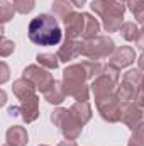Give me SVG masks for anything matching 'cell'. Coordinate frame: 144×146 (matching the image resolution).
Instances as JSON below:
<instances>
[{
    "instance_id": "2",
    "label": "cell",
    "mask_w": 144,
    "mask_h": 146,
    "mask_svg": "<svg viewBox=\"0 0 144 146\" xmlns=\"http://www.w3.org/2000/svg\"><path fill=\"white\" fill-rule=\"evenodd\" d=\"M92 10L97 12L104 19L105 31L114 33L122 27L124 2H120V0H95L92 3Z\"/></svg>"
},
{
    "instance_id": "10",
    "label": "cell",
    "mask_w": 144,
    "mask_h": 146,
    "mask_svg": "<svg viewBox=\"0 0 144 146\" xmlns=\"http://www.w3.org/2000/svg\"><path fill=\"white\" fill-rule=\"evenodd\" d=\"M122 122L127 124L131 129H136V126L141 122L143 119V110L137 104H127L124 109H122V115H120Z\"/></svg>"
},
{
    "instance_id": "28",
    "label": "cell",
    "mask_w": 144,
    "mask_h": 146,
    "mask_svg": "<svg viewBox=\"0 0 144 146\" xmlns=\"http://www.w3.org/2000/svg\"><path fill=\"white\" fill-rule=\"evenodd\" d=\"M70 2H71L75 7H81V5L85 3V0H70Z\"/></svg>"
},
{
    "instance_id": "23",
    "label": "cell",
    "mask_w": 144,
    "mask_h": 146,
    "mask_svg": "<svg viewBox=\"0 0 144 146\" xmlns=\"http://www.w3.org/2000/svg\"><path fill=\"white\" fill-rule=\"evenodd\" d=\"M129 146H144V122L141 126L136 127V133H134V136L131 138Z\"/></svg>"
},
{
    "instance_id": "8",
    "label": "cell",
    "mask_w": 144,
    "mask_h": 146,
    "mask_svg": "<svg viewBox=\"0 0 144 146\" xmlns=\"http://www.w3.org/2000/svg\"><path fill=\"white\" fill-rule=\"evenodd\" d=\"M66 39H75L76 36H83L85 29V14H71L66 21Z\"/></svg>"
},
{
    "instance_id": "6",
    "label": "cell",
    "mask_w": 144,
    "mask_h": 146,
    "mask_svg": "<svg viewBox=\"0 0 144 146\" xmlns=\"http://www.w3.org/2000/svg\"><path fill=\"white\" fill-rule=\"evenodd\" d=\"M24 78H27V80H29L36 88H39L42 94L48 92V90L54 85V78L51 76V73H48L46 70L39 68L36 65H32V66H29V68L24 70Z\"/></svg>"
},
{
    "instance_id": "15",
    "label": "cell",
    "mask_w": 144,
    "mask_h": 146,
    "mask_svg": "<svg viewBox=\"0 0 144 146\" xmlns=\"http://www.w3.org/2000/svg\"><path fill=\"white\" fill-rule=\"evenodd\" d=\"M65 95H66L65 87H63V83H59V82H54V85H53L48 92H44V99H46L48 102H51V104H61L63 99H65Z\"/></svg>"
},
{
    "instance_id": "12",
    "label": "cell",
    "mask_w": 144,
    "mask_h": 146,
    "mask_svg": "<svg viewBox=\"0 0 144 146\" xmlns=\"http://www.w3.org/2000/svg\"><path fill=\"white\" fill-rule=\"evenodd\" d=\"M14 94L17 95V99L22 102V100H27L31 97H34V85L27 80V78H20L17 82H14Z\"/></svg>"
},
{
    "instance_id": "21",
    "label": "cell",
    "mask_w": 144,
    "mask_h": 146,
    "mask_svg": "<svg viewBox=\"0 0 144 146\" xmlns=\"http://www.w3.org/2000/svg\"><path fill=\"white\" fill-rule=\"evenodd\" d=\"M37 61H39V65H42V66H46L49 70L58 68V56H54V54H49V53L37 54Z\"/></svg>"
},
{
    "instance_id": "5",
    "label": "cell",
    "mask_w": 144,
    "mask_h": 146,
    "mask_svg": "<svg viewBox=\"0 0 144 146\" xmlns=\"http://www.w3.org/2000/svg\"><path fill=\"white\" fill-rule=\"evenodd\" d=\"M117 78H119V75H117V66L108 65L107 68L95 78V82H93V85H92V90H93V94H95V99H102V97L110 95V92H112V88H114Z\"/></svg>"
},
{
    "instance_id": "29",
    "label": "cell",
    "mask_w": 144,
    "mask_h": 146,
    "mask_svg": "<svg viewBox=\"0 0 144 146\" xmlns=\"http://www.w3.org/2000/svg\"><path fill=\"white\" fill-rule=\"evenodd\" d=\"M139 70H144V53L141 54V58H139Z\"/></svg>"
},
{
    "instance_id": "7",
    "label": "cell",
    "mask_w": 144,
    "mask_h": 146,
    "mask_svg": "<svg viewBox=\"0 0 144 146\" xmlns=\"http://www.w3.org/2000/svg\"><path fill=\"white\" fill-rule=\"evenodd\" d=\"M97 106H98V110H100V114L105 121H108V122L120 121L122 109H120V100L117 97L107 95V97L97 99Z\"/></svg>"
},
{
    "instance_id": "18",
    "label": "cell",
    "mask_w": 144,
    "mask_h": 146,
    "mask_svg": "<svg viewBox=\"0 0 144 146\" xmlns=\"http://www.w3.org/2000/svg\"><path fill=\"white\" fill-rule=\"evenodd\" d=\"M98 29H100V26H98L97 19H93L90 14H85V29H83V37H85L87 41L97 37Z\"/></svg>"
},
{
    "instance_id": "26",
    "label": "cell",
    "mask_w": 144,
    "mask_h": 146,
    "mask_svg": "<svg viewBox=\"0 0 144 146\" xmlns=\"http://www.w3.org/2000/svg\"><path fill=\"white\" fill-rule=\"evenodd\" d=\"M136 46L141 48V49H144V29H141L139 34H137V37H136Z\"/></svg>"
},
{
    "instance_id": "11",
    "label": "cell",
    "mask_w": 144,
    "mask_h": 146,
    "mask_svg": "<svg viewBox=\"0 0 144 146\" xmlns=\"http://www.w3.org/2000/svg\"><path fill=\"white\" fill-rule=\"evenodd\" d=\"M81 49H83V44L80 41H75V39H66V42L59 48L58 51V58L61 61H70L75 60L78 54H81Z\"/></svg>"
},
{
    "instance_id": "1",
    "label": "cell",
    "mask_w": 144,
    "mask_h": 146,
    "mask_svg": "<svg viewBox=\"0 0 144 146\" xmlns=\"http://www.w3.org/2000/svg\"><path fill=\"white\" fill-rule=\"evenodd\" d=\"M29 39L39 46H54L61 41V29L54 15L41 14L29 24Z\"/></svg>"
},
{
    "instance_id": "4",
    "label": "cell",
    "mask_w": 144,
    "mask_h": 146,
    "mask_svg": "<svg viewBox=\"0 0 144 146\" xmlns=\"http://www.w3.org/2000/svg\"><path fill=\"white\" fill-rule=\"evenodd\" d=\"M81 53L92 60H100L110 56L114 53V41L107 36H98L93 39H88L83 42V49Z\"/></svg>"
},
{
    "instance_id": "25",
    "label": "cell",
    "mask_w": 144,
    "mask_h": 146,
    "mask_svg": "<svg viewBox=\"0 0 144 146\" xmlns=\"http://www.w3.org/2000/svg\"><path fill=\"white\" fill-rule=\"evenodd\" d=\"M2 44H3V49H2V54H3V56H7V54H9V53H10V51L14 49V42H10V41H7V39L3 37V39H2Z\"/></svg>"
},
{
    "instance_id": "24",
    "label": "cell",
    "mask_w": 144,
    "mask_h": 146,
    "mask_svg": "<svg viewBox=\"0 0 144 146\" xmlns=\"http://www.w3.org/2000/svg\"><path fill=\"white\" fill-rule=\"evenodd\" d=\"M0 5H2V21H3V22H7V21L14 15L15 7H14V5H9L7 2H2Z\"/></svg>"
},
{
    "instance_id": "14",
    "label": "cell",
    "mask_w": 144,
    "mask_h": 146,
    "mask_svg": "<svg viewBox=\"0 0 144 146\" xmlns=\"http://www.w3.org/2000/svg\"><path fill=\"white\" fill-rule=\"evenodd\" d=\"M20 109H22V117L26 122H32L37 117V97H31L27 100L20 102Z\"/></svg>"
},
{
    "instance_id": "3",
    "label": "cell",
    "mask_w": 144,
    "mask_h": 146,
    "mask_svg": "<svg viewBox=\"0 0 144 146\" xmlns=\"http://www.w3.org/2000/svg\"><path fill=\"white\" fill-rule=\"evenodd\" d=\"M51 121L61 129V133L68 138V139H76L81 133V122L75 117L71 110L66 109H58L56 112H53L51 115Z\"/></svg>"
},
{
    "instance_id": "16",
    "label": "cell",
    "mask_w": 144,
    "mask_h": 146,
    "mask_svg": "<svg viewBox=\"0 0 144 146\" xmlns=\"http://www.w3.org/2000/svg\"><path fill=\"white\" fill-rule=\"evenodd\" d=\"M70 110L75 114V117H76L81 124H85V122L92 117V109H90V106H88L87 100H78Z\"/></svg>"
},
{
    "instance_id": "20",
    "label": "cell",
    "mask_w": 144,
    "mask_h": 146,
    "mask_svg": "<svg viewBox=\"0 0 144 146\" xmlns=\"http://www.w3.org/2000/svg\"><path fill=\"white\" fill-rule=\"evenodd\" d=\"M120 34L124 36V39H127V41H136L139 31H137V27H136L134 22H126V24H122V27H120Z\"/></svg>"
},
{
    "instance_id": "9",
    "label": "cell",
    "mask_w": 144,
    "mask_h": 146,
    "mask_svg": "<svg viewBox=\"0 0 144 146\" xmlns=\"http://www.w3.org/2000/svg\"><path fill=\"white\" fill-rule=\"evenodd\" d=\"M134 60H136L134 49L129 48V46H122V48L115 49V53L112 54L110 65H114V66H117V68H124V66H129Z\"/></svg>"
},
{
    "instance_id": "27",
    "label": "cell",
    "mask_w": 144,
    "mask_h": 146,
    "mask_svg": "<svg viewBox=\"0 0 144 146\" xmlns=\"http://www.w3.org/2000/svg\"><path fill=\"white\" fill-rule=\"evenodd\" d=\"M2 70H3V76H2V82H5V80L9 78V73H7V65H5V63H2Z\"/></svg>"
},
{
    "instance_id": "17",
    "label": "cell",
    "mask_w": 144,
    "mask_h": 146,
    "mask_svg": "<svg viewBox=\"0 0 144 146\" xmlns=\"http://www.w3.org/2000/svg\"><path fill=\"white\" fill-rule=\"evenodd\" d=\"M53 12H54L56 17L66 21V19L73 14L71 2H70V0H54V3H53Z\"/></svg>"
},
{
    "instance_id": "13",
    "label": "cell",
    "mask_w": 144,
    "mask_h": 146,
    "mask_svg": "<svg viewBox=\"0 0 144 146\" xmlns=\"http://www.w3.org/2000/svg\"><path fill=\"white\" fill-rule=\"evenodd\" d=\"M27 133L22 126H14L7 131V145L9 146H26Z\"/></svg>"
},
{
    "instance_id": "19",
    "label": "cell",
    "mask_w": 144,
    "mask_h": 146,
    "mask_svg": "<svg viewBox=\"0 0 144 146\" xmlns=\"http://www.w3.org/2000/svg\"><path fill=\"white\" fill-rule=\"evenodd\" d=\"M127 3H129V9L134 14L136 21L144 26V0H129Z\"/></svg>"
},
{
    "instance_id": "31",
    "label": "cell",
    "mask_w": 144,
    "mask_h": 146,
    "mask_svg": "<svg viewBox=\"0 0 144 146\" xmlns=\"http://www.w3.org/2000/svg\"><path fill=\"white\" fill-rule=\"evenodd\" d=\"M120 2H124V0H120Z\"/></svg>"
},
{
    "instance_id": "30",
    "label": "cell",
    "mask_w": 144,
    "mask_h": 146,
    "mask_svg": "<svg viewBox=\"0 0 144 146\" xmlns=\"http://www.w3.org/2000/svg\"><path fill=\"white\" fill-rule=\"evenodd\" d=\"M59 146H76V143L75 141H65V143H61Z\"/></svg>"
},
{
    "instance_id": "22",
    "label": "cell",
    "mask_w": 144,
    "mask_h": 146,
    "mask_svg": "<svg viewBox=\"0 0 144 146\" xmlns=\"http://www.w3.org/2000/svg\"><path fill=\"white\" fill-rule=\"evenodd\" d=\"M14 7L20 14H27L34 9V0H14Z\"/></svg>"
}]
</instances>
